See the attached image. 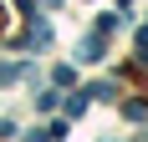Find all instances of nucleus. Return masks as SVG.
<instances>
[{
    "mask_svg": "<svg viewBox=\"0 0 148 142\" xmlns=\"http://www.w3.org/2000/svg\"><path fill=\"white\" fill-rule=\"evenodd\" d=\"M123 117H128V122H143V117H148V101H128Z\"/></svg>",
    "mask_w": 148,
    "mask_h": 142,
    "instance_id": "obj_4",
    "label": "nucleus"
},
{
    "mask_svg": "<svg viewBox=\"0 0 148 142\" xmlns=\"http://www.w3.org/2000/svg\"><path fill=\"white\" fill-rule=\"evenodd\" d=\"M138 61H143V66H148V26L138 30Z\"/></svg>",
    "mask_w": 148,
    "mask_h": 142,
    "instance_id": "obj_6",
    "label": "nucleus"
},
{
    "mask_svg": "<svg viewBox=\"0 0 148 142\" xmlns=\"http://www.w3.org/2000/svg\"><path fill=\"white\" fill-rule=\"evenodd\" d=\"M82 61H102V30H92V36H82Z\"/></svg>",
    "mask_w": 148,
    "mask_h": 142,
    "instance_id": "obj_1",
    "label": "nucleus"
},
{
    "mask_svg": "<svg viewBox=\"0 0 148 142\" xmlns=\"http://www.w3.org/2000/svg\"><path fill=\"white\" fill-rule=\"evenodd\" d=\"M82 112H87V97H82V91H77V97L66 101V117H82Z\"/></svg>",
    "mask_w": 148,
    "mask_h": 142,
    "instance_id": "obj_5",
    "label": "nucleus"
},
{
    "mask_svg": "<svg viewBox=\"0 0 148 142\" xmlns=\"http://www.w3.org/2000/svg\"><path fill=\"white\" fill-rule=\"evenodd\" d=\"M26 41H31V46H46V41H51V26H46V20H36V26H31V36H26Z\"/></svg>",
    "mask_w": 148,
    "mask_h": 142,
    "instance_id": "obj_3",
    "label": "nucleus"
},
{
    "mask_svg": "<svg viewBox=\"0 0 148 142\" xmlns=\"http://www.w3.org/2000/svg\"><path fill=\"white\" fill-rule=\"evenodd\" d=\"M87 97H102V101H118V81H97Z\"/></svg>",
    "mask_w": 148,
    "mask_h": 142,
    "instance_id": "obj_2",
    "label": "nucleus"
}]
</instances>
